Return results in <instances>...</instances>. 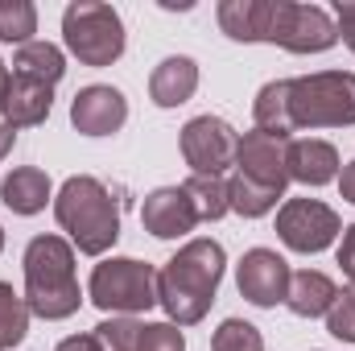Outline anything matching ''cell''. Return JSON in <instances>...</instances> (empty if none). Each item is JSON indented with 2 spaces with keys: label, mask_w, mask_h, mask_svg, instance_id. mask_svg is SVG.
Here are the masks:
<instances>
[{
  "label": "cell",
  "mask_w": 355,
  "mask_h": 351,
  "mask_svg": "<svg viewBox=\"0 0 355 351\" xmlns=\"http://www.w3.org/2000/svg\"><path fill=\"white\" fill-rule=\"evenodd\" d=\"M54 219L83 257H103L120 240V207L112 190L91 174H75L58 186Z\"/></svg>",
  "instance_id": "obj_3"
},
{
  "label": "cell",
  "mask_w": 355,
  "mask_h": 351,
  "mask_svg": "<svg viewBox=\"0 0 355 351\" xmlns=\"http://www.w3.org/2000/svg\"><path fill=\"white\" fill-rule=\"evenodd\" d=\"M285 170L289 182H302V186H327V182H339V149L331 141H318V137H302V141H289V153H285Z\"/></svg>",
  "instance_id": "obj_14"
},
{
  "label": "cell",
  "mask_w": 355,
  "mask_h": 351,
  "mask_svg": "<svg viewBox=\"0 0 355 351\" xmlns=\"http://www.w3.org/2000/svg\"><path fill=\"white\" fill-rule=\"evenodd\" d=\"M215 17L232 42H265L268 0H219Z\"/></svg>",
  "instance_id": "obj_21"
},
{
  "label": "cell",
  "mask_w": 355,
  "mask_h": 351,
  "mask_svg": "<svg viewBox=\"0 0 355 351\" xmlns=\"http://www.w3.org/2000/svg\"><path fill=\"white\" fill-rule=\"evenodd\" d=\"M211 351H265V335L244 318H223L211 335Z\"/></svg>",
  "instance_id": "obj_27"
},
{
  "label": "cell",
  "mask_w": 355,
  "mask_h": 351,
  "mask_svg": "<svg viewBox=\"0 0 355 351\" xmlns=\"http://www.w3.org/2000/svg\"><path fill=\"white\" fill-rule=\"evenodd\" d=\"M327 331L335 335V339H343V343H355V289H339V298L331 302V310H327Z\"/></svg>",
  "instance_id": "obj_28"
},
{
  "label": "cell",
  "mask_w": 355,
  "mask_h": 351,
  "mask_svg": "<svg viewBox=\"0 0 355 351\" xmlns=\"http://www.w3.org/2000/svg\"><path fill=\"white\" fill-rule=\"evenodd\" d=\"M87 298L103 314H149L157 306V268L137 257H107L91 268Z\"/></svg>",
  "instance_id": "obj_4"
},
{
  "label": "cell",
  "mask_w": 355,
  "mask_h": 351,
  "mask_svg": "<svg viewBox=\"0 0 355 351\" xmlns=\"http://www.w3.org/2000/svg\"><path fill=\"white\" fill-rule=\"evenodd\" d=\"M289 261L277 257L272 248H248L244 261L236 268V285H240V298H248L252 306L272 310L277 302H285V289H289Z\"/></svg>",
  "instance_id": "obj_10"
},
{
  "label": "cell",
  "mask_w": 355,
  "mask_h": 351,
  "mask_svg": "<svg viewBox=\"0 0 355 351\" xmlns=\"http://www.w3.org/2000/svg\"><path fill=\"white\" fill-rule=\"evenodd\" d=\"M8 79H12V71H8V62L0 58V103H4V91H8Z\"/></svg>",
  "instance_id": "obj_36"
},
{
  "label": "cell",
  "mask_w": 355,
  "mask_h": 351,
  "mask_svg": "<svg viewBox=\"0 0 355 351\" xmlns=\"http://www.w3.org/2000/svg\"><path fill=\"white\" fill-rule=\"evenodd\" d=\"M252 120L261 132H272L281 141H293L297 120H293V103H289V79H272L257 91L252 99Z\"/></svg>",
  "instance_id": "obj_19"
},
{
  "label": "cell",
  "mask_w": 355,
  "mask_h": 351,
  "mask_svg": "<svg viewBox=\"0 0 355 351\" xmlns=\"http://www.w3.org/2000/svg\"><path fill=\"white\" fill-rule=\"evenodd\" d=\"M25 335H29V306L8 281H0V351H12Z\"/></svg>",
  "instance_id": "obj_24"
},
{
  "label": "cell",
  "mask_w": 355,
  "mask_h": 351,
  "mask_svg": "<svg viewBox=\"0 0 355 351\" xmlns=\"http://www.w3.org/2000/svg\"><path fill=\"white\" fill-rule=\"evenodd\" d=\"M343 232V219L335 207L318 203V198H285L277 207V236L285 248L310 257L335 244V236Z\"/></svg>",
  "instance_id": "obj_8"
},
{
  "label": "cell",
  "mask_w": 355,
  "mask_h": 351,
  "mask_svg": "<svg viewBox=\"0 0 355 351\" xmlns=\"http://www.w3.org/2000/svg\"><path fill=\"white\" fill-rule=\"evenodd\" d=\"M285 153H289V141H281V137H272V132L252 128V132H244V137H240L236 170H240V174H248V178H257V182H265V186L285 190V182H289Z\"/></svg>",
  "instance_id": "obj_13"
},
{
  "label": "cell",
  "mask_w": 355,
  "mask_h": 351,
  "mask_svg": "<svg viewBox=\"0 0 355 351\" xmlns=\"http://www.w3.org/2000/svg\"><path fill=\"white\" fill-rule=\"evenodd\" d=\"M265 42L268 46H285L289 54H322V50H331L339 42V25L318 4L268 0Z\"/></svg>",
  "instance_id": "obj_7"
},
{
  "label": "cell",
  "mask_w": 355,
  "mask_h": 351,
  "mask_svg": "<svg viewBox=\"0 0 355 351\" xmlns=\"http://www.w3.org/2000/svg\"><path fill=\"white\" fill-rule=\"evenodd\" d=\"M141 223L157 240H182V236H190L198 228V215H194V207H190V198H186L182 186H162V190L145 194Z\"/></svg>",
  "instance_id": "obj_12"
},
{
  "label": "cell",
  "mask_w": 355,
  "mask_h": 351,
  "mask_svg": "<svg viewBox=\"0 0 355 351\" xmlns=\"http://www.w3.org/2000/svg\"><path fill=\"white\" fill-rule=\"evenodd\" d=\"M12 145H17V128H8V124H0V162L12 153Z\"/></svg>",
  "instance_id": "obj_34"
},
{
  "label": "cell",
  "mask_w": 355,
  "mask_h": 351,
  "mask_svg": "<svg viewBox=\"0 0 355 351\" xmlns=\"http://www.w3.org/2000/svg\"><path fill=\"white\" fill-rule=\"evenodd\" d=\"M352 289H355V285H352Z\"/></svg>",
  "instance_id": "obj_38"
},
{
  "label": "cell",
  "mask_w": 355,
  "mask_h": 351,
  "mask_svg": "<svg viewBox=\"0 0 355 351\" xmlns=\"http://www.w3.org/2000/svg\"><path fill=\"white\" fill-rule=\"evenodd\" d=\"M141 351H186L182 327H174V323H145V331H141Z\"/></svg>",
  "instance_id": "obj_29"
},
{
  "label": "cell",
  "mask_w": 355,
  "mask_h": 351,
  "mask_svg": "<svg viewBox=\"0 0 355 351\" xmlns=\"http://www.w3.org/2000/svg\"><path fill=\"white\" fill-rule=\"evenodd\" d=\"M141 331H145V323H141V318L112 314V318H103L91 335H95L99 351H141Z\"/></svg>",
  "instance_id": "obj_25"
},
{
  "label": "cell",
  "mask_w": 355,
  "mask_h": 351,
  "mask_svg": "<svg viewBox=\"0 0 355 351\" xmlns=\"http://www.w3.org/2000/svg\"><path fill=\"white\" fill-rule=\"evenodd\" d=\"M198 91V62L186 58V54H174V58H162L149 75V95L157 108H178L186 103L190 95Z\"/></svg>",
  "instance_id": "obj_16"
},
{
  "label": "cell",
  "mask_w": 355,
  "mask_h": 351,
  "mask_svg": "<svg viewBox=\"0 0 355 351\" xmlns=\"http://www.w3.org/2000/svg\"><path fill=\"white\" fill-rule=\"evenodd\" d=\"M339 298V285L318 273V268H302L289 277V289H285V306L297 314V318H327L331 302Z\"/></svg>",
  "instance_id": "obj_17"
},
{
  "label": "cell",
  "mask_w": 355,
  "mask_h": 351,
  "mask_svg": "<svg viewBox=\"0 0 355 351\" xmlns=\"http://www.w3.org/2000/svg\"><path fill=\"white\" fill-rule=\"evenodd\" d=\"M54 351H99V343H95V335H71V339H62Z\"/></svg>",
  "instance_id": "obj_31"
},
{
  "label": "cell",
  "mask_w": 355,
  "mask_h": 351,
  "mask_svg": "<svg viewBox=\"0 0 355 351\" xmlns=\"http://www.w3.org/2000/svg\"><path fill=\"white\" fill-rule=\"evenodd\" d=\"M0 252H4V228H0Z\"/></svg>",
  "instance_id": "obj_37"
},
{
  "label": "cell",
  "mask_w": 355,
  "mask_h": 351,
  "mask_svg": "<svg viewBox=\"0 0 355 351\" xmlns=\"http://www.w3.org/2000/svg\"><path fill=\"white\" fill-rule=\"evenodd\" d=\"M12 75L54 87V83L67 75V54H62L54 42H37V37H33V42L17 46V54H12Z\"/></svg>",
  "instance_id": "obj_20"
},
{
  "label": "cell",
  "mask_w": 355,
  "mask_h": 351,
  "mask_svg": "<svg viewBox=\"0 0 355 351\" xmlns=\"http://www.w3.org/2000/svg\"><path fill=\"white\" fill-rule=\"evenodd\" d=\"M289 103L297 128H352L355 124V75L314 71L289 79Z\"/></svg>",
  "instance_id": "obj_5"
},
{
  "label": "cell",
  "mask_w": 355,
  "mask_h": 351,
  "mask_svg": "<svg viewBox=\"0 0 355 351\" xmlns=\"http://www.w3.org/2000/svg\"><path fill=\"white\" fill-rule=\"evenodd\" d=\"M335 17L339 25H355V0H335Z\"/></svg>",
  "instance_id": "obj_33"
},
{
  "label": "cell",
  "mask_w": 355,
  "mask_h": 351,
  "mask_svg": "<svg viewBox=\"0 0 355 351\" xmlns=\"http://www.w3.org/2000/svg\"><path fill=\"white\" fill-rule=\"evenodd\" d=\"M37 33V8L29 0H0V42L25 46Z\"/></svg>",
  "instance_id": "obj_26"
},
{
  "label": "cell",
  "mask_w": 355,
  "mask_h": 351,
  "mask_svg": "<svg viewBox=\"0 0 355 351\" xmlns=\"http://www.w3.org/2000/svg\"><path fill=\"white\" fill-rule=\"evenodd\" d=\"M124 120H128V99L107 83H91L71 99V124L83 137H112L124 128Z\"/></svg>",
  "instance_id": "obj_11"
},
{
  "label": "cell",
  "mask_w": 355,
  "mask_h": 351,
  "mask_svg": "<svg viewBox=\"0 0 355 351\" xmlns=\"http://www.w3.org/2000/svg\"><path fill=\"white\" fill-rule=\"evenodd\" d=\"M62 42L83 67H112L124 54V21L112 4L75 0L62 12Z\"/></svg>",
  "instance_id": "obj_6"
},
{
  "label": "cell",
  "mask_w": 355,
  "mask_h": 351,
  "mask_svg": "<svg viewBox=\"0 0 355 351\" xmlns=\"http://www.w3.org/2000/svg\"><path fill=\"white\" fill-rule=\"evenodd\" d=\"M277 198H285V190L265 186V182L240 174V170L227 178V203H232V211L244 215V219H261V215H268V211L277 207Z\"/></svg>",
  "instance_id": "obj_22"
},
{
  "label": "cell",
  "mask_w": 355,
  "mask_h": 351,
  "mask_svg": "<svg viewBox=\"0 0 355 351\" xmlns=\"http://www.w3.org/2000/svg\"><path fill=\"white\" fill-rule=\"evenodd\" d=\"M339 194H343L347 203H355V162H347V166L339 170Z\"/></svg>",
  "instance_id": "obj_32"
},
{
  "label": "cell",
  "mask_w": 355,
  "mask_h": 351,
  "mask_svg": "<svg viewBox=\"0 0 355 351\" xmlns=\"http://www.w3.org/2000/svg\"><path fill=\"white\" fill-rule=\"evenodd\" d=\"M223 268H227V252L219 240H211V236L186 240L178 248V257H170L157 268V306L166 310V323H174V327L202 323L215 302V289L223 281Z\"/></svg>",
  "instance_id": "obj_1"
},
{
  "label": "cell",
  "mask_w": 355,
  "mask_h": 351,
  "mask_svg": "<svg viewBox=\"0 0 355 351\" xmlns=\"http://www.w3.org/2000/svg\"><path fill=\"white\" fill-rule=\"evenodd\" d=\"M182 190H186V198H190L198 223H215V219H223V215L232 211V203H227V178L190 174L182 182Z\"/></svg>",
  "instance_id": "obj_23"
},
{
  "label": "cell",
  "mask_w": 355,
  "mask_h": 351,
  "mask_svg": "<svg viewBox=\"0 0 355 351\" xmlns=\"http://www.w3.org/2000/svg\"><path fill=\"white\" fill-rule=\"evenodd\" d=\"M50 108H54V87L33 83V79H21V75L8 79L4 103H0L8 128H33V124H46Z\"/></svg>",
  "instance_id": "obj_15"
},
{
  "label": "cell",
  "mask_w": 355,
  "mask_h": 351,
  "mask_svg": "<svg viewBox=\"0 0 355 351\" xmlns=\"http://www.w3.org/2000/svg\"><path fill=\"white\" fill-rule=\"evenodd\" d=\"M236 149H240V132L219 116H194L182 128V157L194 174L223 178L227 166H236Z\"/></svg>",
  "instance_id": "obj_9"
},
{
  "label": "cell",
  "mask_w": 355,
  "mask_h": 351,
  "mask_svg": "<svg viewBox=\"0 0 355 351\" xmlns=\"http://www.w3.org/2000/svg\"><path fill=\"white\" fill-rule=\"evenodd\" d=\"M50 198H54V186H50L46 170H37V166H21L0 182V203L12 215H37V211H46Z\"/></svg>",
  "instance_id": "obj_18"
},
{
  "label": "cell",
  "mask_w": 355,
  "mask_h": 351,
  "mask_svg": "<svg viewBox=\"0 0 355 351\" xmlns=\"http://www.w3.org/2000/svg\"><path fill=\"white\" fill-rule=\"evenodd\" d=\"M25 306L29 314L46 318V323H62L79 310L83 302V289H79V277H75V244L62 240V236H33L25 244Z\"/></svg>",
  "instance_id": "obj_2"
},
{
  "label": "cell",
  "mask_w": 355,
  "mask_h": 351,
  "mask_svg": "<svg viewBox=\"0 0 355 351\" xmlns=\"http://www.w3.org/2000/svg\"><path fill=\"white\" fill-rule=\"evenodd\" d=\"M339 268L347 273V281L355 285V223L343 228V244H339Z\"/></svg>",
  "instance_id": "obj_30"
},
{
  "label": "cell",
  "mask_w": 355,
  "mask_h": 351,
  "mask_svg": "<svg viewBox=\"0 0 355 351\" xmlns=\"http://www.w3.org/2000/svg\"><path fill=\"white\" fill-rule=\"evenodd\" d=\"M339 37H343V46L355 54V25H339Z\"/></svg>",
  "instance_id": "obj_35"
}]
</instances>
